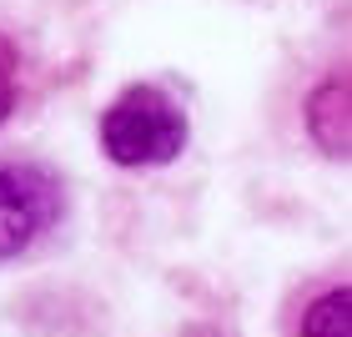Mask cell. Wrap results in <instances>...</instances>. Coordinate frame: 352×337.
<instances>
[{"instance_id":"6da1fadb","label":"cell","mask_w":352,"mask_h":337,"mask_svg":"<svg viewBox=\"0 0 352 337\" xmlns=\"http://www.w3.org/2000/svg\"><path fill=\"white\" fill-rule=\"evenodd\" d=\"M186 146V111L162 86H126L101 111V151L116 166H166Z\"/></svg>"},{"instance_id":"7a4b0ae2","label":"cell","mask_w":352,"mask_h":337,"mask_svg":"<svg viewBox=\"0 0 352 337\" xmlns=\"http://www.w3.org/2000/svg\"><path fill=\"white\" fill-rule=\"evenodd\" d=\"M66 212V191L56 171L36 162H0V262L41 242Z\"/></svg>"},{"instance_id":"3957f363","label":"cell","mask_w":352,"mask_h":337,"mask_svg":"<svg viewBox=\"0 0 352 337\" xmlns=\"http://www.w3.org/2000/svg\"><path fill=\"white\" fill-rule=\"evenodd\" d=\"M307 131L327 156L347 162V71H332L307 96Z\"/></svg>"},{"instance_id":"277c9868","label":"cell","mask_w":352,"mask_h":337,"mask_svg":"<svg viewBox=\"0 0 352 337\" xmlns=\"http://www.w3.org/2000/svg\"><path fill=\"white\" fill-rule=\"evenodd\" d=\"M302 337H352V292L327 287L322 297H312V307L302 312Z\"/></svg>"},{"instance_id":"5b68a950","label":"cell","mask_w":352,"mask_h":337,"mask_svg":"<svg viewBox=\"0 0 352 337\" xmlns=\"http://www.w3.org/2000/svg\"><path fill=\"white\" fill-rule=\"evenodd\" d=\"M15 71H21V61H15V45L0 36V121L15 111Z\"/></svg>"}]
</instances>
